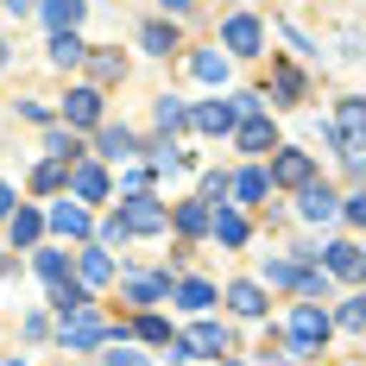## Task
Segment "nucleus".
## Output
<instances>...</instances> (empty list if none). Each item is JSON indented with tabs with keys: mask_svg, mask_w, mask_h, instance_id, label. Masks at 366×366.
<instances>
[{
	"mask_svg": "<svg viewBox=\"0 0 366 366\" xmlns=\"http://www.w3.org/2000/svg\"><path fill=\"white\" fill-rule=\"evenodd\" d=\"M329 310L322 303H297L291 310V335H285V360H316L322 354V341H329Z\"/></svg>",
	"mask_w": 366,
	"mask_h": 366,
	"instance_id": "nucleus-1",
	"label": "nucleus"
},
{
	"mask_svg": "<svg viewBox=\"0 0 366 366\" xmlns=\"http://www.w3.org/2000/svg\"><path fill=\"white\" fill-rule=\"evenodd\" d=\"M120 335H127V329L102 322V316H95V303H82V310H70V316H64V347H70V354H89V347L120 341Z\"/></svg>",
	"mask_w": 366,
	"mask_h": 366,
	"instance_id": "nucleus-2",
	"label": "nucleus"
},
{
	"mask_svg": "<svg viewBox=\"0 0 366 366\" xmlns=\"http://www.w3.org/2000/svg\"><path fill=\"white\" fill-rule=\"evenodd\" d=\"M335 139H341V164L360 171V152H366V102L360 95H347V102L335 108Z\"/></svg>",
	"mask_w": 366,
	"mask_h": 366,
	"instance_id": "nucleus-3",
	"label": "nucleus"
},
{
	"mask_svg": "<svg viewBox=\"0 0 366 366\" xmlns=\"http://www.w3.org/2000/svg\"><path fill=\"white\" fill-rule=\"evenodd\" d=\"M120 227H127V240H133V234H164V227H171V209H164L158 196H146V189H133V196L120 202Z\"/></svg>",
	"mask_w": 366,
	"mask_h": 366,
	"instance_id": "nucleus-4",
	"label": "nucleus"
},
{
	"mask_svg": "<svg viewBox=\"0 0 366 366\" xmlns=\"http://www.w3.org/2000/svg\"><path fill=\"white\" fill-rule=\"evenodd\" d=\"M247 114H259V95H234V102H202V108L189 114V120H196V127H202V133H234V127H240V120H247Z\"/></svg>",
	"mask_w": 366,
	"mask_h": 366,
	"instance_id": "nucleus-5",
	"label": "nucleus"
},
{
	"mask_svg": "<svg viewBox=\"0 0 366 366\" xmlns=\"http://www.w3.org/2000/svg\"><path fill=\"white\" fill-rule=\"evenodd\" d=\"M265 183H278V189H303V183H316V158H310V152H297V146H285L278 158H272Z\"/></svg>",
	"mask_w": 366,
	"mask_h": 366,
	"instance_id": "nucleus-6",
	"label": "nucleus"
},
{
	"mask_svg": "<svg viewBox=\"0 0 366 366\" xmlns=\"http://www.w3.org/2000/svg\"><path fill=\"white\" fill-rule=\"evenodd\" d=\"M221 44H227L234 57H259V44H265V26H259L253 13H227V26H221Z\"/></svg>",
	"mask_w": 366,
	"mask_h": 366,
	"instance_id": "nucleus-7",
	"label": "nucleus"
},
{
	"mask_svg": "<svg viewBox=\"0 0 366 366\" xmlns=\"http://www.w3.org/2000/svg\"><path fill=\"white\" fill-rule=\"evenodd\" d=\"M70 196L76 202H108V171L89 164V158H76L70 164Z\"/></svg>",
	"mask_w": 366,
	"mask_h": 366,
	"instance_id": "nucleus-8",
	"label": "nucleus"
},
{
	"mask_svg": "<svg viewBox=\"0 0 366 366\" xmlns=\"http://www.w3.org/2000/svg\"><path fill=\"white\" fill-rule=\"evenodd\" d=\"M89 227H95V221H89L82 202H57V209H51V234H64V240H89Z\"/></svg>",
	"mask_w": 366,
	"mask_h": 366,
	"instance_id": "nucleus-9",
	"label": "nucleus"
},
{
	"mask_svg": "<svg viewBox=\"0 0 366 366\" xmlns=\"http://www.w3.org/2000/svg\"><path fill=\"white\" fill-rule=\"evenodd\" d=\"M38 13H44V26H51V32H76V26H82V13H89V0H38Z\"/></svg>",
	"mask_w": 366,
	"mask_h": 366,
	"instance_id": "nucleus-10",
	"label": "nucleus"
},
{
	"mask_svg": "<svg viewBox=\"0 0 366 366\" xmlns=\"http://www.w3.org/2000/svg\"><path fill=\"white\" fill-rule=\"evenodd\" d=\"M76 285H114V259L102 253V247H89V253H76Z\"/></svg>",
	"mask_w": 366,
	"mask_h": 366,
	"instance_id": "nucleus-11",
	"label": "nucleus"
},
{
	"mask_svg": "<svg viewBox=\"0 0 366 366\" xmlns=\"http://www.w3.org/2000/svg\"><path fill=\"white\" fill-rule=\"evenodd\" d=\"M209 234H215L221 247H247V215H234V209L221 202V209H209Z\"/></svg>",
	"mask_w": 366,
	"mask_h": 366,
	"instance_id": "nucleus-12",
	"label": "nucleus"
},
{
	"mask_svg": "<svg viewBox=\"0 0 366 366\" xmlns=\"http://www.w3.org/2000/svg\"><path fill=\"white\" fill-rule=\"evenodd\" d=\"M329 272H335V278H347V285H360V272H366L360 240H335V247H329Z\"/></svg>",
	"mask_w": 366,
	"mask_h": 366,
	"instance_id": "nucleus-13",
	"label": "nucleus"
},
{
	"mask_svg": "<svg viewBox=\"0 0 366 366\" xmlns=\"http://www.w3.org/2000/svg\"><path fill=\"white\" fill-rule=\"evenodd\" d=\"M227 310L234 316H265V285H253V278H240V285H227Z\"/></svg>",
	"mask_w": 366,
	"mask_h": 366,
	"instance_id": "nucleus-14",
	"label": "nucleus"
},
{
	"mask_svg": "<svg viewBox=\"0 0 366 366\" xmlns=\"http://www.w3.org/2000/svg\"><path fill=\"white\" fill-rule=\"evenodd\" d=\"M64 120H70V127H95V120H102V89H70Z\"/></svg>",
	"mask_w": 366,
	"mask_h": 366,
	"instance_id": "nucleus-15",
	"label": "nucleus"
},
{
	"mask_svg": "<svg viewBox=\"0 0 366 366\" xmlns=\"http://www.w3.org/2000/svg\"><path fill=\"white\" fill-rule=\"evenodd\" d=\"M95 146H102L108 164H133V158H139V139H133L127 127H102V139H95Z\"/></svg>",
	"mask_w": 366,
	"mask_h": 366,
	"instance_id": "nucleus-16",
	"label": "nucleus"
},
{
	"mask_svg": "<svg viewBox=\"0 0 366 366\" xmlns=\"http://www.w3.org/2000/svg\"><path fill=\"white\" fill-rule=\"evenodd\" d=\"M335 189H322V183H303V202H297V215L303 221H335Z\"/></svg>",
	"mask_w": 366,
	"mask_h": 366,
	"instance_id": "nucleus-17",
	"label": "nucleus"
},
{
	"mask_svg": "<svg viewBox=\"0 0 366 366\" xmlns=\"http://www.w3.org/2000/svg\"><path fill=\"white\" fill-rule=\"evenodd\" d=\"M234 139H240V152H272L278 139H272V120L265 114H247L240 127H234Z\"/></svg>",
	"mask_w": 366,
	"mask_h": 366,
	"instance_id": "nucleus-18",
	"label": "nucleus"
},
{
	"mask_svg": "<svg viewBox=\"0 0 366 366\" xmlns=\"http://www.w3.org/2000/svg\"><path fill=\"white\" fill-rule=\"evenodd\" d=\"M38 234H44V215L38 209H13L6 215V240L13 247H38Z\"/></svg>",
	"mask_w": 366,
	"mask_h": 366,
	"instance_id": "nucleus-19",
	"label": "nucleus"
},
{
	"mask_svg": "<svg viewBox=\"0 0 366 366\" xmlns=\"http://www.w3.org/2000/svg\"><path fill=\"white\" fill-rule=\"evenodd\" d=\"M183 341H189V354H215V360L227 354V329H221V322H196Z\"/></svg>",
	"mask_w": 366,
	"mask_h": 366,
	"instance_id": "nucleus-20",
	"label": "nucleus"
},
{
	"mask_svg": "<svg viewBox=\"0 0 366 366\" xmlns=\"http://www.w3.org/2000/svg\"><path fill=\"white\" fill-rule=\"evenodd\" d=\"M82 57H89V44L76 32H51V64H57V70H76Z\"/></svg>",
	"mask_w": 366,
	"mask_h": 366,
	"instance_id": "nucleus-21",
	"label": "nucleus"
},
{
	"mask_svg": "<svg viewBox=\"0 0 366 366\" xmlns=\"http://www.w3.org/2000/svg\"><path fill=\"white\" fill-rule=\"evenodd\" d=\"M189 76L196 82H227V51H196L189 57Z\"/></svg>",
	"mask_w": 366,
	"mask_h": 366,
	"instance_id": "nucleus-22",
	"label": "nucleus"
},
{
	"mask_svg": "<svg viewBox=\"0 0 366 366\" xmlns=\"http://www.w3.org/2000/svg\"><path fill=\"white\" fill-rule=\"evenodd\" d=\"M227 196H240V202H265L272 183H265V171H240V177H227Z\"/></svg>",
	"mask_w": 366,
	"mask_h": 366,
	"instance_id": "nucleus-23",
	"label": "nucleus"
},
{
	"mask_svg": "<svg viewBox=\"0 0 366 366\" xmlns=\"http://www.w3.org/2000/svg\"><path fill=\"white\" fill-rule=\"evenodd\" d=\"M64 183H70V164H64V158H44V164L32 171V189H38V196H51V189H64Z\"/></svg>",
	"mask_w": 366,
	"mask_h": 366,
	"instance_id": "nucleus-24",
	"label": "nucleus"
},
{
	"mask_svg": "<svg viewBox=\"0 0 366 366\" xmlns=\"http://www.w3.org/2000/svg\"><path fill=\"white\" fill-rule=\"evenodd\" d=\"M51 303H57V316H70V310H82V303H89V285L57 278V285H51Z\"/></svg>",
	"mask_w": 366,
	"mask_h": 366,
	"instance_id": "nucleus-25",
	"label": "nucleus"
},
{
	"mask_svg": "<svg viewBox=\"0 0 366 366\" xmlns=\"http://www.w3.org/2000/svg\"><path fill=\"white\" fill-rule=\"evenodd\" d=\"M44 152H51V158H64V164H76V158H82V139L64 133V127H51V133H44Z\"/></svg>",
	"mask_w": 366,
	"mask_h": 366,
	"instance_id": "nucleus-26",
	"label": "nucleus"
},
{
	"mask_svg": "<svg viewBox=\"0 0 366 366\" xmlns=\"http://www.w3.org/2000/svg\"><path fill=\"white\" fill-rule=\"evenodd\" d=\"M127 297L133 303H164L171 297V278H127Z\"/></svg>",
	"mask_w": 366,
	"mask_h": 366,
	"instance_id": "nucleus-27",
	"label": "nucleus"
},
{
	"mask_svg": "<svg viewBox=\"0 0 366 366\" xmlns=\"http://www.w3.org/2000/svg\"><path fill=\"white\" fill-rule=\"evenodd\" d=\"M177 227L183 234H209V202L196 196V202H177Z\"/></svg>",
	"mask_w": 366,
	"mask_h": 366,
	"instance_id": "nucleus-28",
	"label": "nucleus"
},
{
	"mask_svg": "<svg viewBox=\"0 0 366 366\" xmlns=\"http://www.w3.org/2000/svg\"><path fill=\"white\" fill-rule=\"evenodd\" d=\"M177 303H183V310H209V303H215V285H202V278H183V285H177Z\"/></svg>",
	"mask_w": 366,
	"mask_h": 366,
	"instance_id": "nucleus-29",
	"label": "nucleus"
},
{
	"mask_svg": "<svg viewBox=\"0 0 366 366\" xmlns=\"http://www.w3.org/2000/svg\"><path fill=\"white\" fill-rule=\"evenodd\" d=\"M38 278H44V285H57V278H70V253H57V247H44V253H38Z\"/></svg>",
	"mask_w": 366,
	"mask_h": 366,
	"instance_id": "nucleus-30",
	"label": "nucleus"
},
{
	"mask_svg": "<svg viewBox=\"0 0 366 366\" xmlns=\"http://www.w3.org/2000/svg\"><path fill=\"white\" fill-rule=\"evenodd\" d=\"M139 44H146L152 57H171V51H177V32H171V26H146V32H139Z\"/></svg>",
	"mask_w": 366,
	"mask_h": 366,
	"instance_id": "nucleus-31",
	"label": "nucleus"
},
{
	"mask_svg": "<svg viewBox=\"0 0 366 366\" xmlns=\"http://www.w3.org/2000/svg\"><path fill=\"white\" fill-rule=\"evenodd\" d=\"M82 64L95 70V82H120V57H114V51H89Z\"/></svg>",
	"mask_w": 366,
	"mask_h": 366,
	"instance_id": "nucleus-32",
	"label": "nucleus"
},
{
	"mask_svg": "<svg viewBox=\"0 0 366 366\" xmlns=\"http://www.w3.org/2000/svg\"><path fill=\"white\" fill-rule=\"evenodd\" d=\"M158 127H164V133H177V127H189V108H183L177 95H164V102H158Z\"/></svg>",
	"mask_w": 366,
	"mask_h": 366,
	"instance_id": "nucleus-33",
	"label": "nucleus"
},
{
	"mask_svg": "<svg viewBox=\"0 0 366 366\" xmlns=\"http://www.w3.org/2000/svg\"><path fill=\"white\" fill-rule=\"evenodd\" d=\"M133 335H139V341H152V347H164V341H171V322H164V316H139V322H133Z\"/></svg>",
	"mask_w": 366,
	"mask_h": 366,
	"instance_id": "nucleus-34",
	"label": "nucleus"
},
{
	"mask_svg": "<svg viewBox=\"0 0 366 366\" xmlns=\"http://www.w3.org/2000/svg\"><path fill=\"white\" fill-rule=\"evenodd\" d=\"M202 202H209V209L227 202V171H209V177H202Z\"/></svg>",
	"mask_w": 366,
	"mask_h": 366,
	"instance_id": "nucleus-35",
	"label": "nucleus"
},
{
	"mask_svg": "<svg viewBox=\"0 0 366 366\" xmlns=\"http://www.w3.org/2000/svg\"><path fill=\"white\" fill-rule=\"evenodd\" d=\"M329 322H341V329H347V335H360V322H366L360 297H347V303H341V316H329Z\"/></svg>",
	"mask_w": 366,
	"mask_h": 366,
	"instance_id": "nucleus-36",
	"label": "nucleus"
},
{
	"mask_svg": "<svg viewBox=\"0 0 366 366\" xmlns=\"http://www.w3.org/2000/svg\"><path fill=\"white\" fill-rule=\"evenodd\" d=\"M278 95L297 102V95H303V76H297V70H278Z\"/></svg>",
	"mask_w": 366,
	"mask_h": 366,
	"instance_id": "nucleus-37",
	"label": "nucleus"
},
{
	"mask_svg": "<svg viewBox=\"0 0 366 366\" xmlns=\"http://www.w3.org/2000/svg\"><path fill=\"white\" fill-rule=\"evenodd\" d=\"M19 114H26V120H38V127H51V102H19Z\"/></svg>",
	"mask_w": 366,
	"mask_h": 366,
	"instance_id": "nucleus-38",
	"label": "nucleus"
},
{
	"mask_svg": "<svg viewBox=\"0 0 366 366\" xmlns=\"http://www.w3.org/2000/svg\"><path fill=\"white\" fill-rule=\"evenodd\" d=\"M114 240H127V227H120V215L102 221V247H114Z\"/></svg>",
	"mask_w": 366,
	"mask_h": 366,
	"instance_id": "nucleus-39",
	"label": "nucleus"
},
{
	"mask_svg": "<svg viewBox=\"0 0 366 366\" xmlns=\"http://www.w3.org/2000/svg\"><path fill=\"white\" fill-rule=\"evenodd\" d=\"M102 366H146V354H127V347H120V354H108Z\"/></svg>",
	"mask_w": 366,
	"mask_h": 366,
	"instance_id": "nucleus-40",
	"label": "nucleus"
},
{
	"mask_svg": "<svg viewBox=\"0 0 366 366\" xmlns=\"http://www.w3.org/2000/svg\"><path fill=\"white\" fill-rule=\"evenodd\" d=\"M0 6H6V13H19V19H26V13H38V0H0Z\"/></svg>",
	"mask_w": 366,
	"mask_h": 366,
	"instance_id": "nucleus-41",
	"label": "nucleus"
},
{
	"mask_svg": "<svg viewBox=\"0 0 366 366\" xmlns=\"http://www.w3.org/2000/svg\"><path fill=\"white\" fill-rule=\"evenodd\" d=\"M13 215V189H6V183H0V221Z\"/></svg>",
	"mask_w": 366,
	"mask_h": 366,
	"instance_id": "nucleus-42",
	"label": "nucleus"
},
{
	"mask_svg": "<svg viewBox=\"0 0 366 366\" xmlns=\"http://www.w3.org/2000/svg\"><path fill=\"white\" fill-rule=\"evenodd\" d=\"M158 6H164V13H189V0H158Z\"/></svg>",
	"mask_w": 366,
	"mask_h": 366,
	"instance_id": "nucleus-43",
	"label": "nucleus"
},
{
	"mask_svg": "<svg viewBox=\"0 0 366 366\" xmlns=\"http://www.w3.org/2000/svg\"><path fill=\"white\" fill-rule=\"evenodd\" d=\"M6 57H13V51H6V38H0V64H6Z\"/></svg>",
	"mask_w": 366,
	"mask_h": 366,
	"instance_id": "nucleus-44",
	"label": "nucleus"
},
{
	"mask_svg": "<svg viewBox=\"0 0 366 366\" xmlns=\"http://www.w3.org/2000/svg\"><path fill=\"white\" fill-rule=\"evenodd\" d=\"M0 366H26V360H0Z\"/></svg>",
	"mask_w": 366,
	"mask_h": 366,
	"instance_id": "nucleus-45",
	"label": "nucleus"
},
{
	"mask_svg": "<svg viewBox=\"0 0 366 366\" xmlns=\"http://www.w3.org/2000/svg\"><path fill=\"white\" fill-rule=\"evenodd\" d=\"M221 366H240V360H221Z\"/></svg>",
	"mask_w": 366,
	"mask_h": 366,
	"instance_id": "nucleus-46",
	"label": "nucleus"
},
{
	"mask_svg": "<svg viewBox=\"0 0 366 366\" xmlns=\"http://www.w3.org/2000/svg\"><path fill=\"white\" fill-rule=\"evenodd\" d=\"M0 265H6V259H0Z\"/></svg>",
	"mask_w": 366,
	"mask_h": 366,
	"instance_id": "nucleus-47",
	"label": "nucleus"
}]
</instances>
